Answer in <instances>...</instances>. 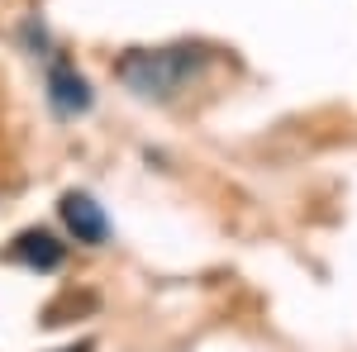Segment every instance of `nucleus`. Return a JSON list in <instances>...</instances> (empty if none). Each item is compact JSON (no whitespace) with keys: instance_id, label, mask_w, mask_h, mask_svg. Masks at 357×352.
Returning <instances> with one entry per match:
<instances>
[{"instance_id":"39448f33","label":"nucleus","mask_w":357,"mask_h":352,"mask_svg":"<svg viewBox=\"0 0 357 352\" xmlns=\"http://www.w3.org/2000/svg\"><path fill=\"white\" fill-rule=\"evenodd\" d=\"M67 352H86V348H67Z\"/></svg>"},{"instance_id":"f257e3e1","label":"nucleus","mask_w":357,"mask_h":352,"mask_svg":"<svg viewBox=\"0 0 357 352\" xmlns=\"http://www.w3.org/2000/svg\"><path fill=\"white\" fill-rule=\"evenodd\" d=\"M205 67V53L200 48H186V43H176V48H134V53L119 57V82L138 91L143 100H172V95H181L186 86L195 82V72Z\"/></svg>"},{"instance_id":"7ed1b4c3","label":"nucleus","mask_w":357,"mask_h":352,"mask_svg":"<svg viewBox=\"0 0 357 352\" xmlns=\"http://www.w3.org/2000/svg\"><path fill=\"white\" fill-rule=\"evenodd\" d=\"M15 257L29 262V267H38V271H53L62 262V243H57L53 234H20L15 238Z\"/></svg>"},{"instance_id":"20e7f679","label":"nucleus","mask_w":357,"mask_h":352,"mask_svg":"<svg viewBox=\"0 0 357 352\" xmlns=\"http://www.w3.org/2000/svg\"><path fill=\"white\" fill-rule=\"evenodd\" d=\"M53 105L67 109V114L91 105V91H86V82H82V77H72L67 67H53Z\"/></svg>"},{"instance_id":"f03ea898","label":"nucleus","mask_w":357,"mask_h":352,"mask_svg":"<svg viewBox=\"0 0 357 352\" xmlns=\"http://www.w3.org/2000/svg\"><path fill=\"white\" fill-rule=\"evenodd\" d=\"M62 219H67V229L77 234V243H105V234H110V224H105L100 205H96L91 195H67V200H62Z\"/></svg>"}]
</instances>
